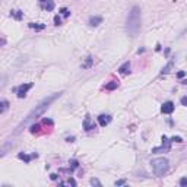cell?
Wrapping results in <instances>:
<instances>
[{"instance_id": "obj_27", "label": "cell", "mask_w": 187, "mask_h": 187, "mask_svg": "<svg viewBox=\"0 0 187 187\" xmlns=\"http://www.w3.org/2000/svg\"><path fill=\"white\" fill-rule=\"evenodd\" d=\"M67 184H72V186H76V181H75L73 178H69V180H67Z\"/></svg>"}, {"instance_id": "obj_8", "label": "cell", "mask_w": 187, "mask_h": 187, "mask_svg": "<svg viewBox=\"0 0 187 187\" xmlns=\"http://www.w3.org/2000/svg\"><path fill=\"white\" fill-rule=\"evenodd\" d=\"M110 121H111V116H108V114H101V116L98 117V123H100V126H103V127H105L107 124H110Z\"/></svg>"}, {"instance_id": "obj_14", "label": "cell", "mask_w": 187, "mask_h": 187, "mask_svg": "<svg viewBox=\"0 0 187 187\" xmlns=\"http://www.w3.org/2000/svg\"><path fill=\"white\" fill-rule=\"evenodd\" d=\"M29 28H32V29H35V31H41V29L45 28V25H44V24H34V22H31V24H29Z\"/></svg>"}, {"instance_id": "obj_23", "label": "cell", "mask_w": 187, "mask_h": 187, "mask_svg": "<svg viewBox=\"0 0 187 187\" xmlns=\"http://www.w3.org/2000/svg\"><path fill=\"white\" fill-rule=\"evenodd\" d=\"M61 13H63V16H69L70 15V10L64 8V9H61Z\"/></svg>"}, {"instance_id": "obj_29", "label": "cell", "mask_w": 187, "mask_h": 187, "mask_svg": "<svg viewBox=\"0 0 187 187\" xmlns=\"http://www.w3.org/2000/svg\"><path fill=\"white\" fill-rule=\"evenodd\" d=\"M50 177H51V180H57V174H51Z\"/></svg>"}, {"instance_id": "obj_30", "label": "cell", "mask_w": 187, "mask_h": 187, "mask_svg": "<svg viewBox=\"0 0 187 187\" xmlns=\"http://www.w3.org/2000/svg\"><path fill=\"white\" fill-rule=\"evenodd\" d=\"M183 83H184V85H187V79H184V80H183Z\"/></svg>"}, {"instance_id": "obj_25", "label": "cell", "mask_w": 187, "mask_h": 187, "mask_svg": "<svg viewBox=\"0 0 187 187\" xmlns=\"http://www.w3.org/2000/svg\"><path fill=\"white\" fill-rule=\"evenodd\" d=\"M54 24H56V25H60V24H61V19H60V16H56V18H54Z\"/></svg>"}, {"instance_id": "obj_9", "label": "cell", "mask_w": 187, "mask_h": 187, "mask_svg": "<svg viewBox=\"0 0 187 187\" xmlns=\"http://www.w3.org/2000/svg\"><path fill=\"white\" fill-rule=\"evenodd\" d=\"M129 72H130V63H129V61H126V63H123V64L120 66L119 73H121V75H127Z\"/></svg>"}, {"instance_id": "obj_13", "label": "cell", "mask_w": 187, "mask_h": 187, "mask_svg": "<svg viewBox=\"0 0 187 187\" xmlns=\"http://www.w3.org/2000/svg\"><path fill=\"white\" fill-rule=\"evenodd\" d=\"M172 66H174V60H170V61L167 63V66H165V67H162L161 73H162V75H167V73H168V72L172 69Z\"/></svg>"}, {"instance_id": "obj_22", "label": "cell", "mask_w": 187, "mask_h": 187, "mask_svg": "<svg viewBox=\"0 0 187 187\" xmlns=\"http://www.w3.org/2000/svg\"><path fill=\"white\" fill-rule=\"evenodd\" d=\"M69 164H72V170H75V168H77V165H79V164H77V161H75V159H72V161H70Z\"/></svg>"}, {"instance_id": "obj_18", "label": "cell", "mask_w": 187, "mask_h": 187, "mask_svg": "<svg viewBox=\"0 0 187 187\" xmlns=\"http://www.w3.org/2000/svg\"><path fill=\"white\" fill-rule=\"evenodd\" d=\"M91 64H92V57H88L86 63H83V64H82V67H85V69H86V67H89Z\"/></svg>"}, {"instance_id": "obj_15", "label": "cell", "mask_w": 187, "mask_h": 187, "mask_svg": "<svg viewBox=\"0 0 187 187\" xmlns=\"http://www.w3.org/2000/svg\"><path fill=\"white\" fill-rule=\"evenodd\" d=\"M0 105H2V108H0V114H5L8 107H9V103L6 100H2V103H0Z\"/></svg>"}, {"instance_id": "obj_5", "label": "cell", "mask_w": 187, "mask_h": 187, "mask_svg": "<svg viewBox=\"0 0 187 187\" xmlns=\"http://www.w3.org/2000/svg\"><path fill=\"white\" fill-rule=\"evenodd\" d=\"M170 145H171V140H168L165 136H162V146L154 148V149H152V154H159V152H162V151H170Z\"/></svg>"}, {"instance_id": "obj_4", "label": "cell", "mask_w": 187, "mask_h": 187, "mask_svg": "<svg viewBox=\"0 0 187 187\" xmlns=\"http://www.w3.org/2000/svg\"><path fill=\"white\" fill-rule=\"evenodd\" d=\"M32 88V83H22L16 88V93H18V98H24L27 95V92Z\"/></svg>"}, {"instance_id": "obj_21", "label": "cell", "mask_w": 187, "mask_h": 187, "mask_svg": "<svg viewBox=\"0 0 187 187\" xmlns=\"http://www.w3.org/2000/svg\"><path fill=\"white\" fill-rule=\"evenodd\" d=\"M171 142H178L180 143V142H183V139L180 136H174V137H171Z\"/></svg>"}, {"instance_id": "obj_17", "label": "cell", "mask_w": 187, "mask_h": 187, "mask_svg": "<svg viewBox=\"0 0 187 187\" xmlns=\"http://www.w3.org/2000/svg\"><path fill=\"white\" fill-rule=\"evenodd\" d=\"M105 88H107V89H110V91H111V89H116V88H117V82H114V80H113V82H111V83H108Z\"/></svg>"}, {"instance_id": "obj_24", "label": "cell", "mask_w": 187, "mask_h": 187, "mask_svg": "<svg viewBox=\"0 0 187 187\" xmlns=\"http://www.w3.org/2000/svg\"><path fill=\"white\" fill-rule=\"evenodd\" d=\"M114 184H116V186H124V184H126V180H119V181H116Z\"/></svg>"}, {"instance_id": "obj_10", "label": "cell", "mask_w": 187, "mask_h": 187, "mask_svg": "<svg viewBox=\"0 0 187 187\" xmlns=\"http://www.w3.org/2000/svg\"><path fill=\"white\" fill-rule=\"evenodd\" d=\"M101 22H103V18H101V16H92V18L89 19V25H91V27H98Z\"/></svg>"}, {"instance_id": "obj_7", "label": "cell", "mask_w": 187, "mask_h": 187, "mask_svg": "<svg viewBox=\"0 0 187 187\" xmlns=\"http://www.w3.org/2000/svg\"><path fill=\"white\" fill-rule=\"evenodd\" d=\"M40 5L47 12H51L54 9V2H53V0H40Z\"/></svg>"}, {"instance_id": "obj_16", "label": "cell", "mask_w": 187, "mask_h": 187, "mask_svg": "<svg viewBox=\"0 0 187 187\" xmlns=\"http://www.w3.org/2000/svg\"><path fill=\"white\" fill-rule=\"evenodd\" d=\"M12 15H13V16H15V18H16V19H21V18H22V15H24V13H22V12H21V10H13V12H12Z\"/></svg>"}, {"instance_id": "obj_26", "label": "cell", "mask_w": 187, "mask_h": 187, "mask_svg": "<svg viewBox=\"0 0 187 187\" xmlns=\"http://www.w3.org/2000/svg\"><path fill=\"white\" fill-rule=\"evenodd\" d=\"M181 105H186L187 107V97H183L181 98Z\"/></svg>"}, {"instance_id": "obj_11", "label": "cell", "mask_w": 187, "mask_h": 187, "mask_svg": "<svg viewBox=\"0 0 187 187\" xmlns=\"http://www.w3.org/2000/svg\"><path fill=\"white\" fill-rule=\"evenodd\" d=\"M93 127H95V126L91 123V117L86 116V117H85V121H83V129H85V130H92Z\"/></svg>"}, {"instance_id": "obj_28", "label": "cell", "mask_w": 187, "mask_h": 187, "mask_svg": "<svg viewBox=\"0 0 187 187\" xmlns=\"http://www.w3.org/2000/svg\"><path fill=\"white\" fill-rule=\"evenodd\" d=\"M184 75H186V72H178V73H177V76H178V77H183Z\"/></svg>"}, {"instance_id": "obj_1", "label": "cell", "mask_w": 187, "mask_h": 187, "mask_svg": "<svg viewBox=\"0 0 187 187\" xmlns=\"http://www.w3.org/2000/svg\"><path fill=\"white\" fill-rule=\"evenodd\" d=\"M61 93H63V92H56V93H53V95H50V97L44 98V100H43V101H41L38 105H35V108H34L32 111H29V113H28V116H27V117H25V119H24L21 123H19V126L16 127V133L22 132V130H24V127H27V126H28L31 121H34L37 117L43 116V114H44V113L48 110V107H50V105H51V104H53V103H54V101H56V100H57L60 95H61Z\"/></svg>"}, {"instance_id": "obj_3", "label": "cell", "mask_w": 187, "mask_h": 187, "mask_svg": "<svg viewBox=\"0 0 187 187\" xmlns=\"http://www.w3.org/2000/svg\"><path fill=\"white\" fill-rule=\"evenodd\" d=\"M151 167L156 177H162L170 170V161L167 158H155L151 161Z\"/></svg>"}, {"instance_id": "obj_20", "label": "cell", "mask_w": 187, "mask_h": 187, "mask_svg": "<svg viewBox=\"0 0 187 187\" xmlns=\"http://www.w3.org/2000/svg\"><path fill=\"white\" fill-rule=\"evenodd\" d=\"M91 184H92V186H101V183H100L97 178H92V180H91Z\"/></svg>"}, {"instance_id": "obj_12", "label": "cell", "mask_w": 187, "mask_h": 187, "mask_svg": "<svg viewBox=\"0 0 187 187\" xmlns=\"http://www.w3.org/2000/svg\"><path fill=\"white\" fill-rule=\"evenodd\" d=\"M18 158L19 159H24L25 162H29L32 158H37V154H34V155H27V154H19L18 155Z\"/></svg>"}, {"instance_id": "obj_19", "label": "cell", "mask_w": 187, "mask_h": 187, "mask_svg": "<svg viewBox=\"0 0 187 187\" xmlns=\"http://www.w3.org/2000/svg\"><path fill=\"white\" fill-rule=\"evenodd\" d=\"M180 186H181V187H186V186H187V177H183V178L180 180Z\"/></svg>"}, {"instance_id": "obj_6", "label": "cell", "mask_w": 187, "mask_h": 187, "mask_svg": "<svg viewBox=\"0 0 187 187\" xmlns=\"http://www.w3.org/2000/svg\"><path fill=\"white\" fill-rule=\"evenodd\" d=\"M172 111H174V103L167 101V103L162 104V107H161V113L162 114H171Z\"/></svg>"}, {"instance_id": "obj_2", "label": "cell", "mask_w": 187, "mask_h": 187, "mask_svg": "<svg viewBox=\"0 0 187 187\" xmlns=\"http://www.w3.org/2000/svg\"><path fill=\"white\" fill-rule=\"evenodd\" d=\"M140 25H142V10L139 6H133L127 15V21H126V29L127 34L135 38L139 31H140Z\"/></svg>"}]
</instances>
